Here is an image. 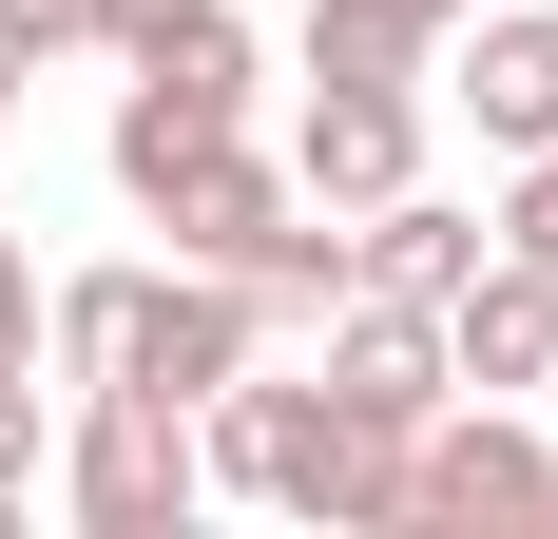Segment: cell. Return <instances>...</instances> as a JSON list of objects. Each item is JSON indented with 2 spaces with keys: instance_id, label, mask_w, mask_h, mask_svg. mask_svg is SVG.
<instances>
[{
  "instance_id": "4fadbf2b",
  "label": "cell",
  "mask_w": 558,
  "mask_h": 539,
  "mask_svg": "<svg viewBox=\"0 0 558 539\" xmlns=\"http://www.w3.org/2000/svg\"><path fill=\"white\" fill-rule=\"evenodd\" d=\"M482 231H501V251H539V270H558V155H501V213H482Z\"/></svg>"
},
{
  "instance_id": "7c38bea8",
  "label": "cell",
  "mask_w": 558,
  "mask_h": 539,
  "mask_svg": "<svg viewBox=\"0 0 558 539\" xmlns=\"http://www.w3.org/2000/svg\"><path fill=\"white\" fill-rule=\"evenodd\" d=\"M39 463H58V385H0V520L39 501Z\"/></svg>"
},
{
  "instance_id": "2e32d148",
  "label": "cell",
  "mask_w": 558,
  "mask_h": 539,
  "mask_svg": "<svg viewBox=\"0 0 558 539\" xmlns=\"http://www.w3.org/2000/svg\"><path fill=\"white\" fill-rule=\"evenodd\" d=\"M0 155H20V77H0Z\"/></svg>"
},
{
  "instance_id": "8992f818",
  "label": "cell",
  "mask_w": 558,
  "mask_h": 539,
  "mask_svg": "<svg viewBox=\"0 0 558 539\" xmlns=\"http://www.w3.org/2000/svg\"><path fill=\"white\" fill-rule=\"evenodd\" d=\"M135 213H155L193 270H231V289H251V251H270V231L308 213V193H289V155H251V135H193V155H173L155 193H135Z\"/></svg>"
},
{
  "instance_id": "8fae6325",
  "label": "cell",
  "mask_w": 558,
  "mask_h": 539,
  "mask_svg": "<svg viewBox=\"0 0 558 539\" xmlns=\"http://www.w3.org/2000/svg\"><path fill=\"white\" fill-rule=\"evenodd\" d=\"M39 58H97V0H0V77H39Z\"/></svg>"
},
{
  "instance_id": "ba28073f",
  "label": "cell",
  "mask_w": 558,
  "mask_h": 539,
  "mask_svg": "<svg viewBox=\"0 0 558 539\" xmlns=\"http://www.w3.org/2000/svg\"><path fill=\"white\" fill-rule=\"evenodd\" d=\"M462 251H482V213H462V193H424V173L347 213V289H386V309H444V289H462Z\"/></svg>"
},
{
  "instance_id": "30bf717a",
  "label": "cell",
  "mask_w": 558,
  "mask_h": 539,
  "mask_svg": "<svg viewBox=\"0 0 558 539\" xmlns=\"http://www.w3.org/2000/svg\"><path fill=\"white\" fill-rule=\"evenodd\" d=\"M289 77H308V97H424V39H404L386 0H308Z\"/></svg>"
},
{
  "instance_id": "9c48e42d",
  "label": "cell",
  "mask_w": 558,
  "mask_h": 539,
  "mask_svg": "<svg viewBox=\"0 0 558 539\" xmlns=\"http://www.w3.org/2000/svg\"><path fill=\"white\" fill-rule=\"evenodd\" d=\"M328 385L347 405H386V424H424V405H444V309H386V289H328Z\"/></svg>"
},
{
  "instance_id": "7a4b0ae2",
  "label": "cell",
  "mask_w": 558,
  "mask_h": 539,
  "mask_svg": "<svg viewBox=\"0 0 558 539\" xmlns=\"http://www.w3.org/2000/svg\"><path fill=\"white\" fill-rule=\"evenodd\" d=\"M386 539H558V443H539V405L444 385V405L404 424V501H386Z\"/></svg>"
},
{
  "instance_id": "52a82bcc",
  "label": "cell",
  "mask_w": 558,
  "mask_h": 539,
  "mask_svg": "<svg viewBox=\"0 0 558 539\" xmlns=\"http://www.w3.org/2000/svg\"><path fill=\"white\" fill-rule=\"evenodd\" d=\"M404 173H424V97H308L289 116V193H308V213H366Z\"/></svg>"
},
{
  "instance_id": "9a60e30c",
  "label": "cell",
  "mask_w": 558,
  "mask_h": 539,
  "mask_svg": "<svg viewBox=\"0 0 558 539\" xmlns=\"http://www.w3.org/2000/svg\"><path fill=\"white\" fill-rule=\"evenodd\" d=\"M386 20H404V39H444V20H462V0H386Z\"/></svg>"
},
{
  "instance_id": "5bb4252c",
  "label": "cell",
  "mask_w": 558,
  "mask_h": 539,
  "mask_svg": "<svg viewBox=\"0 0 558 539\" xmlns=\"http://www.w3.org/2000/svg\"><path fill=\"white\" fill-rule=\"evenodd\" d=\"M0 385H39V251L0 231Z\"/></svg>"
},
{
  "instance_id": "6da1fadb",
  "label": "cell",
  "mask_w": 558,
  "mask_h": 539,
  "mask_svg": "<svg viewBox=\"0 0 558 539\" xmlns=\"http://www.w3.org/2000/svg\"><path fill=\"white\" fill-rule=\"evenodd\" d=\"M193 463H213L231 501L308 520V539H386V501H404V424H386V405H347L328 367L270 385V347H251V367L193 405Z\"/></svg>"
},
{
  "instance_id": "5b68a950",
  "label": "cell",
  "mask_w": 558,
  "mask_h": 539,
  "mask_svg": "<svg viewBox=\"0 0 558 539\" xmlns=\"http://www.w3.org/2000/svg\"><path fill=\"white\" fill-rule=\"evenodd\" d=\"M444 385H501V405H539L558 385V270L539 251H462V289H444Z\"/></svg>"
},
{
  "instance_id": "3957f363",
  "label": "cell",
  "mask_w": 558,
  "mask_h": 539,
  "mask_svg": "<svg viewBox=\"0 0 558 539\" xmlns=\"http://www.w3.org/2000/svg\"><path fill=\"white\" fill-rule=\"evenodd\" d=\"M39 501H77V539H173L193 501H213V463H193V405L58 385V463H39Z\"/></svg>"
},
{
  "instance_id": "277c9868",
  "label": "cell",
  "mask_w": 558,
  "mask_h": 539,
  "mask_svg": "<svg viewBox=\"0 0 558 539\" xmlns=\"http://www.w3.org/2000/svg\"><path fill=\"white\" fill-rule=\"evenodd\" d=\"M424 77L462 97L482 155H558V0H462L444 39H424Z\"/></svg>"
}]
</instances>
